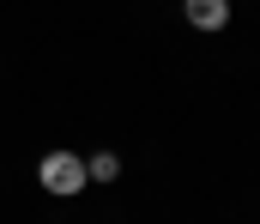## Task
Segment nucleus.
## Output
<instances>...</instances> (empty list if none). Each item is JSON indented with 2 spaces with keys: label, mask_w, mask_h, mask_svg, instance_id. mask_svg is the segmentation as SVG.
Wrapping results in <instances>:
<instances>
[{
  "label": "nucleus",
  "mask_w": 260,
  "mask_h": 224,
  "mask_svg": "<svg viewBox=\"0 0 260 224\" xmlns=\"http://www.w3.org/2000/svg\"><path fill=\"white\" fill-rule=\"evenodd\" d=\"M182 12H188L194 30H224L230 24V0H182Z\"/></svg>",
  "instance_id": "2"
},
{
  "label": "nucleus",
  "mask_w": 260,
  "mask_h": 224,
  "mask_svg": "<svg viewBox=\"0 0 260 224\" xmlns=\"http://www.w3.org/2000/svg\"><path fill=\"white\" fill-rule=\"evenodd\" d=\"M115 176H121V157L115 151H91L85 157V182H115Z\"/></svg>",
  "instance_id": "3"
},
{
  "label": "nucleus",
  "mask_w": 260,
  "mask_h": 224,
  "mask_svg": "<svg viewBox=\"0 0 260 224\" xmlns=\"http://www.w3.org/2000/svg\"><path fill=\"white\" fill-rule=\"evenodd\" d=\"M37 182H43V194H55V200L85 194V157H79V151H49V157L37 164Z\"/></svg>",
  "instance_id": "1"
}]
</instances>
